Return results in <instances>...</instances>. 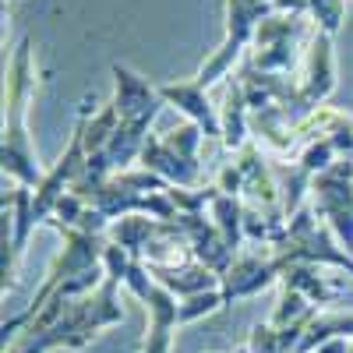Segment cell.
Segmentation results:
<instances>
[{
    "mask_svg": "<svg viewBox=\"0 0 353 353\" xmlns=\"http://www.w3.org/2000/svg\"><path fill=\"white\" fill-rule=\"evenodd\" d=\"M36 92V64H32V43L21 39L11 61V78H8V113H4V145H0V166L4 176H11L14 184L25 188H39L43 184V170H39V156L36 145L28 141V128H25V113Z\"/></svg>",
    "mask_w": 353,
    "mask_h": 353,
    "instance_id": "obj_1",
    "label": "cell"
},
{
    "mask_svg": "<svg viewBox=\"0 0 353 353\" xmlns=\"http://www.w3.org/2000/svg\"><path fill=\"white\" fill-rule=\"evenodd\" d=\"M286 272V261L279 254L272 258H261V254H241L233 258L230 272L223 276V297L230 301H241V297H254V293L269 290L276 279H283Z\"/></svg>",
    "mask_w": 353,
    "mask_h": 353,
    "instance_id": "obj_6",
    "label": "cell"
},
{
    "mask_svg": "<svg viewBox=\"0 0 353 353\" xmlns=\"http://www.w3.org/2000/svg\"><path fill=\"white\" fill-rule=\"evenodd\" d=\"M283 286L304 293L311 304H329V301L339 297V283H332L329 276H321V265H311V261H293V265H286Z\"/></svg>",
    "mask_w": 353,
    "mask_h": 353,
    "instance_id": "obj_11",
    "label": "cell"
},
{
    "mask_svg": "<svg viewBox=\"0 0 353 353\" xmlns=\"http://www.w3.org/2000/svg\"><path fill=\"white\" fill-rule=\"evenodd\" d=\"M219 307H226L223 286H219V290L194 293V297H184V301H181V325H188V321H198V318H205V314H216Z\"/></svg>",
    "mask_w": 353,
    "mask_h": 353,
    "instance_id": "obj_15",
    "label": "cell"
},
{
    "mask_svg": "<svg viewBox=\"0 0 353 353\" xmlns=\"http://www.w3.org/2000/svg\"><path fill=\"white\" fill-rule=\"evenodd\" d=\"M117 279H103L99 290H92L88 297L74 301L53 325L39 336H28V343L21 346V353H50V350H85L92 343L96 332L121 325L124 321V307L117 301Z\"/></svg>",
    "mask_w": 353,
    "mask_h": 353,
    "instance_id": "obj_2",
    "label": "cell"
},
{
    "mask_svg": "<svg viewBox=\"0 0 353 353\" xmlns=\"http://www.w3.org/2000/svg\"><path fill=\"white\" fill-rule=\"evenodd\" d=\"M159 96H163V103H170L181 113H188V121L198 124L205 134L223 138L219 110L209 103V88H205V85H198V81H166V85H159Z\"/></svg>",
    "mask_w": 353,
    "mask_h": 353,
    "instance_id": "obj_7",
    "label": "cell"
},
{
    "mask_svg": "<svg viewBox=\"0 0 353 353\" xmlns=\"http://www.w3.org/2000/svg\"><path fill=\"white\" fill-rule=\"evenodd\" d=\"M110 71H113V85H117L113 106L121 113V121L124 124H152L163 106L159 85H149V78H141L128 64H113Z\"/></svg>",
    "mask_w": 353,
    "mask_h": 353,
    "instance_id": "obj_4",
    "label": "cell"
},
{
    "mask_svg": "<svg viewBox=\"0 0 353 353\" xmlns=\"http://www.w3.org/2000/svg\"><path fill=\"white\" fill-rule=\"evenodd\" d=\"M117 128H121V113H117L113 103H103V110L96 117L88 113V121H85V152L99 156L110 145V138L117 134Z\"/></svg>",
    "mask_w": 353,
    "mask_h": 353,
    "instance_id": "obj_14",
    "label": "cell"
},
{
    "mask_svg": "<svg viewBox=\"0 0 353 353\" xmlns=\"http://www.w3.org/2000/svg\"><path fill=\"white\" fill-rule=\"evenodd\" d=\"M272 8H276L279 14H307L311 0H272Z\"/></svg>",
    "mask_w": 353,
    "mask_h": 353,
    "instance_id": "obj_18",
    "label": "cell"
},
{
    "mask_svg": "<svg viewBox=\"0 0 353 353\" xmlns=\"http://www.w3.org/2000/svg\"><path fill=\"white\" fill-rule=\"evenodd\" d=\"M209 216H212L216 230L223 233V241L237 251V248L244 244V205H241V198L223 194V191L216 188V194H212V201H209Z\"/></svg>",
    "mask_w": 353,
    "mask_h": 353,
    "instance_id": "obj_12",
    "label": "cell"
},
{
    "mask_svg": "<svg viewBox=\"0 0 353 353\" xmlns=\"http://www.w3.org/2000/svg\"><path fill=\"white\" fill-rule=\"evenodd\" d=\"M336 88V57H332V36L314 28L311 32V46H307V71L301 81V110L304 117L314 113L321 103L332 96Z\"/></svg>",
    "mask_w": 353,
    "mask_h": 353,
    "instance_id": "obj_5",
    "label": "cell"
},
{
    "mask_svg": "<svg viewBox=\"0 0 353 353\" xmlns=\"http://www.w3.org/2000/svg\"><path fill=\"white\" fill-rule=\"evenodd\" d=\"M163 138H166V145H170L176 156H184L188 163H198V145L205 138V131L198 124H184V128H176V131H170Z\"/></svg>",
    "mask_w": 353,
    "mask_h": 353,
    "instance_id": "obj_17",
    "label": "cell"
},
{
    "mask_svg": "<svg viewBox=\"0 0 353 353\" xmlns=\"http://www.w3.org/2000/svg\"><path fill=\"white\" fill-rule=\"evenodd\" d=\"M145 311H149V332H145V346L141 353H170L173 332L181 325V301L173 297L166 286H152L145 293Z\"/></svg>",
    "mask_w": 353,
    "mask_h": 353,
    "instance_id": "obj_8",
    "label": "cell"
},
{
    "mask_svg": "<svg viewBox=\"0 0 353 353\" xmlns=\"http://www.w3.org/2000/svg\"><path fill=\"white\" fill-rule=\"evenodd\" d=\"M314 353H353V346L346 339H329V343H321Z\"/></svg>",
    "mask_w": 353,
    "mask_h": 353,
    "instance_id": "obj_19",
    "label": "cell"
},
{
    "mask_svg": "<svg viewBox=\"0 0 353 353\" xmlns=\"http://www.w3.org/2000/svg\"><path fill=\"white\" fill-rule=\"evenodd\" d=\"M307 14L314 18V25L321 28V32L336 36L339 25H343V18H346V0H311Z\"/></svg>",
    "mask_w": 353,
    "mask_h": 353,
    "instance_id": "obj_16",
    "label": "cell"
},
{
    "mask_svg": "<svg viewBox=\"0 0 353 353\" xmlns=\"http://www.w3.org/2000/svg\"><path fill=\"white\" fill-rule=\"evenodd\" d=\"M353 336V311L350 314H314V321L307 325L297 353H314L321 343L329 339H350Z\"/></svg>",
    "mask_w": 353,
    "mask_h": 353,
    "instance_id": "obj_13",
    "label": "cell"
},
{
    "mask_svg": "<svg viewBox=\"0 0 353 353\" xmlns=\"http://www.w3.org/2000/svg\"><path fill=\"white\" fill-rule=\"evenodd\" d=\"M138 163L145 170H152L156 176H163L170 188H194L198 184V173H201L198 163H188L184 156H176L170 145H166V138H156V134H149V141H145Z\"/></svg>",
    "mask_w": 353,
    "mask_h": 353,
    "instance_id": "obj_9",
    "label": "cell"
},
{
    "mask_svg": "<svg viewBox=\"0 0 353 353\" xmlns=\"http://www.w3.org/2000/svg\"><path fill=\"white\" fill-rule=\"evenodd\" d=\"M219 124H223V145L241 152L244 145H248V131H251V106L244 99L241 81H230L226 85V99H223Z\"/></svg>",
    "mask_w": 353,
    "mask_h": 353,
    "instance_id": "obj_10",
    "label": "cell"
},
{
    "mask_svg": "<svg viewBox=\"0 0 353 353\" xmlns=\"http://www.w3.org/2000/svg\"><path fill=\"white\" fill-rule=\"evenodd\" d=\"M269 8H272V0H226V39L209 61L201 64V71L194 78L198 85L209 88L212 81L226 78L233 61L244 53V46L254 43V32H258V25L269 18Z\"/></svg>",
    "mask_w": 353,
    "mask_h": 353,
    "instance_id": "obj_3",
    "label": "cell"
}]
</instances>
